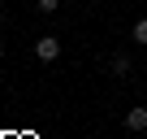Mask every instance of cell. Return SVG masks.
I'll list each match as a JSON object with an SVG mask.
<instances>
[{"instance_id": "obj_1", "label": "cell", "mask_w": 147, "mask_h": 139, "mask_svg": "<svg viewBox=\"0 0 147 139\" xmlns=\"http://www.w3.org/2000/svg\"><path fill=\"white\" fill-rule=\"evenodd\" d=\"M35 57H39V61H56V57H61V39H56V35H39V39H35Z\"/></svg>"}, {"instance_id": "obj_2", "label": "cell", "mask_w": 147, "mask_h": 139, "mask_svg": "<svg viewBox=\"0 0 147 139\" xmlns=\"http://www.w3.org/2000/svg\"><path fill=\"white\" fill-rule=\"evenodd\" d=\"M125 130H134V135H143V130H147V109H143V104L125 109Z\"/></svg>"}, {"instance_id": "obj_3", "label": "cell", "mask_w": 147, "mask_h": 139, "mask_svg": "<svg viewBox=\"0 0 147 139\" xmlns=\"http://www.w3.org/2000/svg\"><path fill=\"white\" fill-rule=\"evenodd\" d=\"M130 39H134V44H147V18H138V22H134V31H130Z\"/></svg>"}, {"instance_id": "obj_4", "label": "cell", "mask_w": 147, "mask_h": 139, "mask_svg": "<svg viewBox=\"0 0 147 139\" xmlns=\"http://www.w3.org/2000/svg\"><path fill=\"white\" fill-rule=\"evenodd\" d=\"M113 74H117V78L130 74V61H125V57H113Z\"/></svg>"}, {"instance_id": "obj_5", "label": "cell", "mask_w": 147, "mask_h": 139, "mask_svg": "<svg viewBox=\"0 0 147 139\" xmlns=\"http://www.w3.org/2000/svg\"><path fill=\"white\" fill-rule=\"evenodd\" d=\"M35 9H39V13H56V9H61V0H35Z\"/></svg>"}, {"instance_id": "obj_6", "label": "cell", "mask_w": 147, "mask_h": 139, "mask_svg": "<svg viewBox=\"0 0 147 139\" xmlns=\"http://www.w3.org/2000/svg\"><path fill=\"white\" fill-rule=\"evenodd\" d=\"M0 57H5V44H0Z\"/></svg>"}, {"instance_id": "obj_7", "label": "cell", "mask_w": 147, "mask_h": 139, "mask_svg": "<svg viewBox=\"0 0 147 139\" xmlns=\"http://www.w3.org/2000/svg\"><path fill=\"white\" fill-rule=\"evenodd\" d=\"M0 22H5V13H0Z\"/></svg>"}]
</instances>
